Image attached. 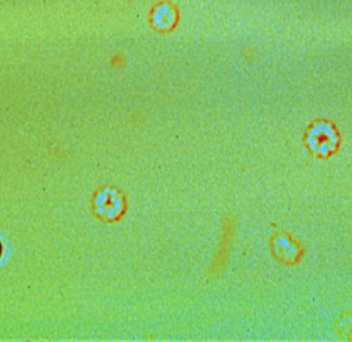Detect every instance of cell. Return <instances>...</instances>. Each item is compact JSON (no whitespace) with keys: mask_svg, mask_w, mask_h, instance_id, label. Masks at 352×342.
<instances>
[{"mask_svg":"<svg viewBox=\"0 0 352 342\" xmlns=\"http://www.w3.org/2000/svg\"><path fill=\"white\" fill-rule=\"evenodd\" d=\"M339 135L329 122H316L307 133V146L313 155L319 157L333 155L339 147Z\"/></svg>","mask_w":352,"mask_h":342,"instance_id":"obj_1","label":"cell"},{"mask_svg":"<svg viewBox=\"0 0 352 342\" xmlns=\"http://www.w3.org/2000/svg\"><path fill=\"white\" fill-rule=\"evenodd\" d=\"M93 207L98 218L106 223H114L126 213V198L119 190L112 187L104 188L96 194Z\"/></svg>","mask_w":352,"mask_h":342,"instance_id":"obj_2","label":"cell"},{"mask_svg":"<svg viewBox=\"0 0 352 342\" xmlns=\"http://www.w3.org/2000/svg\"><path fill=\"white\" fill-rule=\"evenodd\" d=\"M273 251L276 257L285 263H294L300 258V249L294 240L280 234L273 240Z\"/></svg>","mask_w":352,"mask_h":342,"instance_id":"obj_3","label":"cell"},{"mask_svg":"<svg viewBox=\"0 0 352 342\" xmlns=\"http://www.w3.org/2000/svg\"><path fill=\"white\" fill-rule=\"evenodd\" d=\"M152 20L155 27L159 28V30H167L175 23V11L169 5H161L153 13Z\"/></svg>","mask_w":352,"mask_h":342,"instance_id":"obj_4","label":"cell"},{"mask_svg":"<svg viewBox=\"0 0 352 342\" xmlns=\"http://www.w3.org/2000/svg\"><path fill=\"white\" fill-rule=\"evenodd\" d=\"M340 333L347 338H352V317H344L339 323Z\"/></svg>","mask_w":352,"mask_h":342,"instance_id":"obj_5","label":"cell"}]
</instances>
